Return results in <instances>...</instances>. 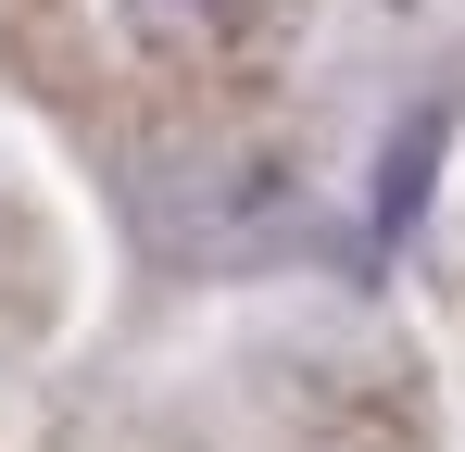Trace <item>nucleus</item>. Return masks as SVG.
Listing matches in <instances>:
<instances>
[{
	"label": "nucleus",
	"mask_w": 465,
	"mask_h": 452,
	"mask_svg": "<svg viewBox=\"0 0 465 452\" xmlns=\"http://www.w3.org/2000/svg\"><path fill=\"white\" fill-rule=\"evenodd\" d=\"M126 25H139L152 51H202V38L239 25V0H126Z\"/></svg>",
	"instance_id": "f257e3e1"
}]
</instances>
